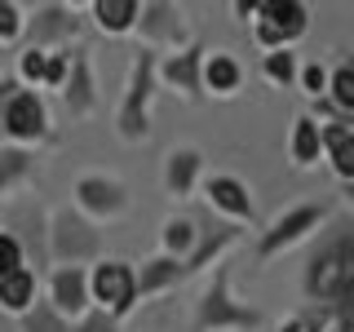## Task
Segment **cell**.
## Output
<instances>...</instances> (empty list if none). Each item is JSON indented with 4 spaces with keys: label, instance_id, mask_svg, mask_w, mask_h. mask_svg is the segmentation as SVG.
<instances>
[{
    "label": "cell",
    "instance_id": "obj_28",
    "mask_svg": "<svg viewBox=\"0 0 354 332\" xmlns=\"http://www.w3.org/2000/svg\"><path fill=\"white\" fill-rule=\"evenodd\" d=\"M22 332H71V324H66L58 310H53V306L40 297V302L31 306L27 315H22Z\"/></svg>",
    "mask_w": 354,
    "mask_h": 332
},
{
    "label": "cell",
    "instance_id": "obj_11",
    "mask_svg": "<svg viewBox=\"0 0 354 332\" xmlns=\"http://www.w3.org/2000/svg\"><path fill=\"white\" fill-rule=\"evenodd\" d=\"M199 195H204V204L221 213V221H230V226H257V199H252V186L243 182L235 173H204L199 177Z\"/></svg>",
    "mask_w": 354,
    "mask_h": 332
},
{
    "label": "cell",
    "instance_id": "obj_2",
    "mask_svg": "<svg viewBox=\"0 0 354 332\" xmlns=\"http://www.w3.org/2000/svg\"><path fill=\"white\" fill-rule=\"evenodd\" d=\"M230 284H235V266L217 261L208 270L204 288H199V297L191 302V328L195 332H257V328H266V315L257 306L239 302Z\"/></svg>",
    "mask_w": 354,
    "mask_h": 332
},
{
    "label": "cell",
    "instance_id": "obj_16",
    "mask_svg": "<svg viewBox=\"0 0 354 332\" xmlns=\"http://www.w3.org/2000/svg\"><path fill=\"white\" fill-rule=\"evenodd\" d=\"M243 235H248V230H243V226H230V221H213V226H204V221H199L195 252L186 257V279H191V275H208L217 261H226V252L239 248Z\"/></svg>",
    "mask_w": 354,
    "mask_h": 332
},
{
    "label": "cell",
    "instance_id": "obj_22",
    "mask_svg": "<svg viewBox=\"0 0 354 332\" xmlns=\"http://www.w3.org/2000/svg\"><path fill=\"white\" fill-rule=\"evenodd\" d=\"M288 164H292V169H301V173L324 164V147H319V124L306 116V111L292 120V129H288Z\"/></svg>",
    "mask_w": 354,
    "mask_h": 332
},
{
    "label": "cell",
    "instance_id": "obj_14",
    "mask_svg": "<svg viewBox=\"0 0 354 332\" xmlns=\"http://www.w3.org/2000/svg\"><path fill=\"white\" fill-rule=\"evenodd\" d=\"M204 44L191 40L186 49L177 53H164L160 62H155V84L160 89H173V93H182L186 102H204V84H199V71H204Z\"/></svg>",
    "mask_w": 354,
    "mask_h": 332
},
{
    "label": "cell",
    "instance_id": "obj_8",
    "mask_svg": "<svg viewBox=\"0 0 354 332\" xmlns=\"http://www.w3.org/2000/svg\"><path fill=\"white\" fill-rule=\"evenodd\" d=\"M71 208L84 221L102 226V221H120L129 213L133 195H129V186L120 182L115 173H80L71 182Z\"/></svg>",
    "mask_w": 354,
    "mask_h": 332
},
{
    "label": "cell",
    "instance_id": "obj_34",
    "mask_svg": "<svg viewBox=\"0 0 354 332\" xmlns=\"http://www.w3.org/2000/svg\"><path fill=\"white\" fill-rule=\"evenodd\" d=\"M62 80H66V49L49 53V62H44V84H40V89H53V93H58Z\"/></svg>",
    "mask_w": 354,
    "mask_h": 332
},
{
    "label": "cell",
    "instance_id": "obj_5",
    "mask_svg": "<svg viewBox=\"0 0 354 332\" xmlns=\"http://www.w3.org/2000/svg\"><path fill=\"white\" fill-rule=\"evenodd\" d=\"M328 217H332V208L328 204H292V208H283L274 221H266V226L257 230V243H252V261L257 266H270V261H279L283 252H292L297 243H306V239H315L319 235V226H328Z\"/></svg>",
    "mask_w": 354,
    "mask_h": 332
},
{
    "label": "cell",
    "instance_id": "obj_24",
    "mask_svg": "<svg viewBox=\"0 0 354 332\" xmlns=\"http://www.w3.org/2000/svg\"><path fill=\"white\" fill-rule=\"evenodd\" d=\"M195 239H199V217L191 213H169L160 221V252L164 257H173V261H182L195 252Z\"/></svg>",
    "mask_w": 354,
    "mask_h": 332
},
{
    "label": "cell",
    "instance_id": "obj_36",
    "mask_svg": "<svg viewBox=\"0 0 354 332\" xmlns=\"http://www.w3.org/2000/svg\"><path fill=\"white\" fill-rule=\"evenodd\" d=\"M257 5H261V0H235V5H230V14H235L239 22H252V18H257Z\"/></svg>",
    "mask_w": 354,
    "mask_h": 332
},
{
    "label": "cell",
    "instance_id": "obj_7",
    "mask_svg": "<svg viewBox=\"0 0 354 332\" xmlns=\"http://www.w3.org/2000/svg\"><path fill=\"white\" fill-rule=\"evenodd\" d=\"M88 302L111 319H124L138 310V284H133V261L124 257H97L88 266Z\"/></svg>",
    "mask_w": 354,
    "mask_h": 332
},
{
    "label": "cell",
    "instance_id": "obj_20",
    "mask_svg": "<svg viewBox=\"0 0 354 332\" xmlns=\"http://www.w3.org/2000/svg\"><path fill=\"white\" fill-rule=\"evenodd\" d=\"M199 84H204V98H235L243 89V66L235 53L226 49H208L204 53V71H199Z\"/></svg>",
    "mask_w": 354,
    "mask_h": 332
},
{
    "label": "cell",
    "instance_id": "obj_9",
    "mask_svg": "<svg viewBox=\"0 0 354 332\" xmlns=\"http://www.w3.org/2000/svg\"><path fill=\"white\" fill-rule=\"evenodd\" d=\"M310 31V5L306 0H261L257 18H252V40L261 44V53L292 49Z\"/></svg>",
    "mask_w": 354,
    "mask_h": 332
},
{
    "label": "cell",
    "instance_id": "obj_23",
    "mask_svg": "<svg viewBox=\"0 0 354 332\" xmlns=\"http://www.w3.org/2000/svg\"><path fill=\"white\" fill-rule=\"evenodd\" d=\"M36 302H40V275L31 270V266H22V270L0 279V310H5V315L22 319Z\"/></svg>",
    "mask_w": 354,
    "mask_h": 332
},
{
    "label": "cell",
    "instance_id": "obj_4",
    "mask_svg": "<svg viewBox=\"0 0 354 332\" xmlns=\"http://www.w3.org/2000/svg\"><path fill=\"white\" fill-rule=\"evenodd\" d=\"M155 62H160V53L151 49H138L129 62V80H124V93H120L115 102V133L120 142H129V147H142V142L151 138V102L155 93H160V84H155Z\"/></svg>",
    "mask_w": 354,
    "mask_h": 332
},
{
    "label": "cell",
    "instance_id": "obj_18",
    "mask_svg": "<svg viewBox=\"0 0 354 332\" xmlns=\"http://www.w3.org/2000/svg\"><path fill=\"white\" fill-rule=\"evenodd\" d=\"M319 147H324L328 169L341 177V186L354 182V120H328L319 124Z\"/></svg>",
    "mask_w": 354,
    "mask_h": 332
},
{
    "label": "cell",
    "instance_id": "obj_19",
    "mask_svg": "<svg viewBox=\"0 0 354 332\" xmlns=\"http://www.w3.org/2000/svg\"><path fill=\"white\" fill-rule=\"evenodd\" d=\"M186 279V266L164 257V252H155V257H147L142 266H133V284H138V302H147V297H164L173 293L177 284Z\"/></svg>",
    "mask_w": 354,
    "mask_h": 332
},
{
    "label": "cell",
    "instance_id": "obj_10",
    "mask_svg": "<svg viewBox=\"0 0 354 332\" xmlns=\"http://www.w3.org/2000/svg\"><path fill=\"white\" fill-rule=\"evenodd\" d=\"M133 36H138L142 49H151V53H177V49H186V44H191L186 9L173 5V0H142Z\"/></svg>",
    "mask_w": 354,
    "mask_h": 332
},
{
    "label": "cell",
    "instance_id": "obj_12",
    "mask_svg": "<svg viewBox=\"0 0 354 332\" xmlns=\"http://www.w3.org/2000/svg\"><path fill=\"white\" fill-rule=\"evenodd\" d=\"M80 14L71 5H58V0H44V5L27 9V27H22V40L31 49H44V53H58V49H71V40L80 36Z\"/></svg>",
    "mask_w": 354,
    "mask_h": 332
},
{
    "label": "cell",
    "instance_id": "obj_32",
    "mask_svg": "<svg viewBox=\"0 0 354 332\" xmlns=\"http://www.w3.org/2000/svg\"><path fill=\"white\" fill-rule=\"evenodd\" d=\"M332 319V310H297V315H288L274 332H324Z\"/></svg>",
    "mask_w": 354,
    "mask_h": 332
},
{
    "label": "cell",
    "instance_id": "obj_33",
    "mask_svg": "<svg viewBox=\"0 0 354 332\" xmlns=\"http://www.w3.org/2000/svg\"><path fill=\"white\" fill-rule=\"evenodd\" d=\"M71 332H120V319L102 315V310H84V315L71 324Z\"/></svg>",
    "mask_w": 354,
    "mask_h": 332
},
{
    "label": "cell",
    "instance_id": "obj_26",
    "mask_svg": "<svg viewBox=\"0 0 354 332\" xmlns=\"http://www.w3.org/2000/svg\"><path fill=\"white\" fill-rule=\"evenodd\" d=\"M297 71H301V58L292 49H274L261 53V80L274 89H297Z\"/></svg>",
    "mask_w": 354,
    "mask_h": 332
},
{
    "label": "cell",
    "instance_id": "obj_3",
    "mask_svg": "<svg viewBox=\"0 0 354 332\" xmlns=\"http://www.w3.org/2000/svg\"><path fill=\"white\" fill-rule=\"evenodd\" d=\"M44 142H53V120L44 93L22 89L9 71H0V147L36 151Z\"/></svg>",
    "mask_w": 354,
    "mask_h": 332
},
{
    "label": "cell",
    "instance_id": "obj_29",
    "mask_svg": "<svg viewBox=\"0 0 354 332\" xmlns=\"http://www.w3.org/2000/svg\"><path fill=\"white\" fill-rule=\"evenodd\" d=\"M22 27H27V9L18 0H0V44L5 49L22 44Z\"/></svg>",
    "mask_w": 354,
    "mask_h": 332
},
{
    "label": "cell",
    "instance_id": "obj_1",
    "mask_svg": "<svg viewBox=\"0 0 354 332\" xmlns=\"http://www.w3.org/2000/svg\"><path fill=\"white\" fill-rule=\"evenodd\" d=\"M301 293L315 310H350L354 297V230L337 226L310 252L301 270Z\"/></svg>",
    "mask_w": 354,
    "mask_h": 332
},
{
    "label": "cell",
    "instance_id": "obj_25",
    "mask_svg": "<svg viewBox=\"0 0 354 332\" xmlns=\"http://www.w3.org/2000/svg\"><path fill=\"white\" fill-rule=\"evenodd\" d=\"M328 102L341 111L346 120H354V62L350 58H337L328 66Z\"/></svg>",
    "mask_w": 354,
    "mask_h": 332
},
{
    "label": "cell",
    "instance_id": "obj_6",
    "mask_svg": "<svg viewBox=\"0 0 354 332\" xmlns=\"http://www.w3.org/2000/svg\"><path fill=\"white\" fill-rule=\"evenodd\" d=\"M49 257L53 266H93L97 257H106L102 248V230L93 221H84L71 204L49 213Z\"/></svg>",
    "mask_w": 354,
    "mask_h": 332
},
{
    "label": "cell",
    "instance_id": "obj_30",
    "mask_svg": "<svg viewBox=\"0 0 354 332\" xmlns=\"http://www.w3.org/2000/svg\"><path fill=\"white\" fill-rule=\"evenodd\" d=\"M27 266V248H22V239L14 235V230H0V279L5 275H14Z\"/></svg>",
    "mask_w": 354,
    "mask_h": 332
},
{
    "label": "cell",
    "instance_id": "obj_13",
    "mask_svg": "<svg viewBox=\"0 0 354 332\" xmlns=\"http://www.w3.org/2000/svg\"><path fill=\"white\" fill-rule=\"evenodd\" d=\"M62 111L71 120H88L97 107H102V93H97V75H93V58H88L84 44H71L66 49V80L58 89Z\"/></svg>",
    "mask_w": 354,
    "mask_h": 332
},
{
    "label": "cell",
    "instance_id": "obj_35",
    "mask_svg": "<svg viewBox=\"0 0 354 332\" xmlns=\"http://www.w3.org/2000/svg\"><path fill=\"white\" fill-rule=\"evenodd\" d=\"M324 332H354L350 310H332V319H328V328H324Z\"/></svg>",
    "mask_w": 354,
    "mask_h": 332
},
{
    "label": "cell",
    "instance_id": "obj_21",
    "mask_svg": "<svg viewBox=\"0 0 354 332\" xmlns=\"http://www.w3.org/2000/svg\"><path fill=\"white\" fill-rule=\"evenodd\" d=\"M138 9L142 0H88V18H93V27L102 31V36H133V27H138Z\"/></svg>",
    "mask_w": 354,
    "mask_h": 332
},
{
    "label": "cell",
    "instance_id": "obj_31",
    "mask_svg": "<svg viewBox=\"0 0 354 332\" xmlns=\"http://www.w3.org/2000/svg\"><path fill=\"white\" fill-rule=\"evenodd\" d=\"M297 89L315 102V98L328 93V66L324 62H301V71H297Z\"/></svg>",
    "mask_w": 354,
    "mask_h": 332
},
{
    "label": "cell",
    "instance_id": "obj_27",
    "mask_svg": "<svg viewBox=\"0 0 354 332\" xmlns=\"http://www.w3.org/2000/svg\"><path fill=\"white\" fill-rule=\"evenodd\" d=\"M31 160H36V151H14V147H0V191L18 186L22 177L31 173Z\"/></svg>",
    "mask_w": 354,
    "mask_h": 332
},
{
    "label": "cell",
    "instance_id": "obj_15",
    "mask_svg": "<svg viewBox=\"0 0 354 332\" xmlns=\"http://www.w3.org/2000/svg\"><path fill=\"white\" fill-rule=\"evenodd\" d=\"M40 297L58 310L66 324H75L84 310H93V302H88V266H53Z\"/></svg>",
    "mask_w": 354,
    "mask_h": 332
},
{
    "label": "cell",
    "instance_id": "obj_17",
    "mask_svg": "<svg viewBox=\"0 0 354 332\" xmlns=\"http://www.w3.org/2000/svg\"><path fill=\"white\" fill-rule=\"evenodd\" d=\"M199 177H204V151L199 147H173L164 155L160 182H164V195L169 199H191L199 191Z\"/></svg>",
    "mask_w": 354,
    "mask_h": 332
}]
</instances>
